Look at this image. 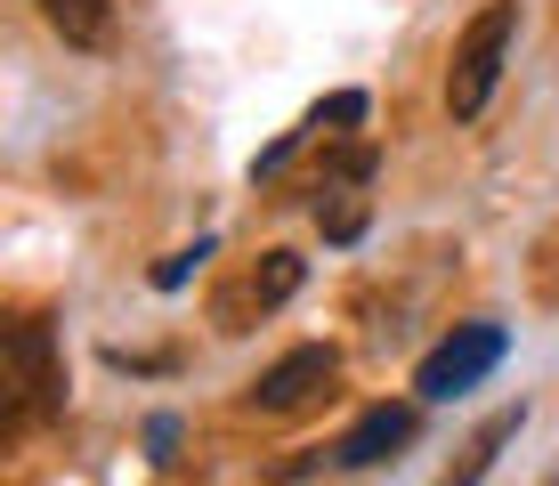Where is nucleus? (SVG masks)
Segmentation results:
<instances>
[{
  "instance_id": "nucleus-8",
  "label": "nucleus",
  "mask_w": 559,
  "mask_h": 486,
  "mask_svg": "<svg viewBox=\"0 0 559 486\" xmlns=\"http://www.w3.org/2000/svg\"><path fill=\"white\" fill-rule=\"evenodd\" d=\"M300 276H308V268H300V251H267V260H260V276H252V300H260V308H284V300L300 292Z\"/></svg>"
},
{
  "instance_id": "nucleus-4",
  "label": "nucleus",
  "mask_w": 559,
  "mask_h": 486,
  "mask_svg": "<svg viewBox=\"0 0 559 486\" xmlns=\"http://www.w3.org/2000/svg\"><path fill=\"white\" fill-rule=\"evenodd\" d=\"M333 374H341V357H333L324 341L284 348V357H276V365H267V374L252 381V405H260V414H300V405L317 398V389L333 381Z\"/></svg>"
},
{
  "instance_id": "nucleus-5",
  "label": "nucleus",
  "mask_w": 559,
  "mask_h": 486,
  "mask_svg": "<svg viewBox=\"0 0 559 486\" xmlns=\"http://www.w3.org/2000/svg\"><path fill=\"white\" fill-rule=\"evenodd\" d=\"M414 430H421L414 405H373V414H357L349 430H341L333 462H341V471H373V462H390L397 446H414Z\"/></svg>"
},
{
  "instance_id": "nucleus-9",
  "label": "nucleus",
  "mask_w": 559,
  "mask_h": 486,
  "mask_svg": "<svg viewBox=\"0 0 559 486\" xmlns=\"http://www.w3.org/2000/svg\"><path fill=\"white\" fill-rule=\"evenodd\" d=\"M365 114H373V97H365V90H333V97L317 106V130H357Z\"/></svg>"
},
{
  "instance_id": "nucleus-2",
  "label": "nucleus",
  "mask_w": 559,
  "mask_h": 486,
  "mask_svg": "<svg viewBox=\"0 0 559 486\" xmlns=\"http://www.w3.org/2000/svg\"><path fill=\"white\" fill-rule=\"evenodd\" d=\"M9 365H16V398H9V430L25 414H66V365H57V333L49 317H16L9 324Z\"/></svg>"
},
{
  "instance_id": "nucleus-6",
  "label": "nucleus",
  "mask_w": 559,
  "mask_h": 486,
  "mask_svg": "<svg viewBox=\"0 0 559 486\" xmlns=\"http://www.w3.org/2000/svg\"><path fill=\"white\" fill-rule=\"evenodd\" d=\"M41 16L73 49H106L114 42V0H41Z\"/></svg>"
},
{
  "instance_id": "nucleus-3",
  "label": "nucleus",
  "mask_w": 559,
  "mask_h": 486,
  "mask_svg": "<svg viewBox=\"0 0 559 486\" xmlns=\"http://www.w3.org/2000/svg\"><path fill=\"white\" fill-rule=\"evenodd\" d=\"M503 324H454L447 341L430 348V357H421V374H414V389L421 398H462V389H478L495 374V365H503Z\"/></svg>"
},
{
  "instance_id": "nucleus-11",
  "label": "nucleus",
  "mask_w": 559,
  "mask_h": 486,
  "mask_svg": "<svg viewBox=\"0 0 559 486\" xmlns=\"http://www.w3.org/2000/svg\"><path fill=\"white\" fill-rule=\"evenodd\" d=\"M146 454H154V462H179V422H170V414L146 422Z\"/></svg>"
},
{
  "instance_id": "nucleus-10",
  "label": "nucleus",
  "mask_w": 559,
  "mask_h": 486,
  "mask_svg": "<svg viewBox=\"0 0 559 486\" xmlns=\"http://www.w3.org/2000/svg\"><path fill=\"white\" fill-rule=\"evenodd\" d=\"M195 260H211V236H203V244H187V251H170V260L154 268V284H163V292H179L187 276H195Z\"/></svg>"
},
{
  "instance_id": "nucleus-7",
  "label": "nucleus",
  "mask_w": 559,
  "mask_h": 486,
  "mask_svg": "<svg viewBox=\"0 0 559 486\" xmlns=\"http://www.w3.org/2000/svg\"><path fill=\"white\" fill-rule=\"evenodd\" d=\"M519 422H527V405H503V414H495L487 430H478L471 446H462V471H454L447 486H478V478H487V471H495V454H503V446L519 438Z\"/></svg>"
},
{
  "instance_id": "nucleus-12",
  "label": "nucleus",
  "mask_w": 559,
  "mask_h": 486,
  "mask_svg": "<svg viewBox=\"0 0 559 486\" xmlns=\"http://www.w3.org/2000/svg\"><path fill=\"white\" fill-rule=\"evenodd\" d=\"M551 486H559V478H551Z\"/></svg>"
},
{
  "instance_id": "nucleus-1",
  "label": "nucleus",
  "mask_w": 559,
  "mask_h": 486,
  "mask_svg": "<svg viewBox=\"0 0 559 486\" xmlns=\"http://www.w3.org/2000/svg\"><path fill=\"white\" fill-rule=\"evenodd\" d=\"M511 42H519V0H487V9L471 16V33L454 42V66H447V114L454 122H478V114H487Z\"/></svg>"
}]
</instances>
